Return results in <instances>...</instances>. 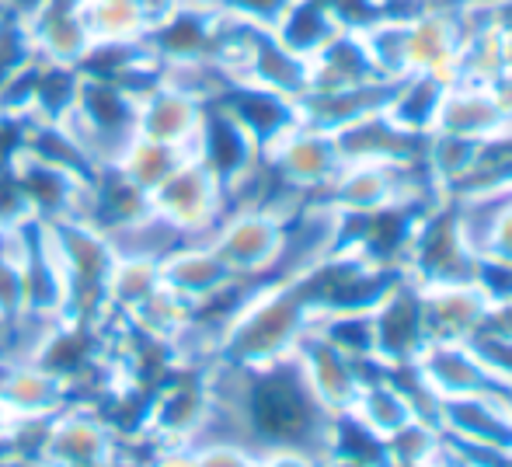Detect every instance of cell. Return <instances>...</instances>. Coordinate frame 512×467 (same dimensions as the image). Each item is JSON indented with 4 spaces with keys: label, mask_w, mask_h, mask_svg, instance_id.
Instances as JSON below:
<instances>
[{
    "label": "cell",
    "mask_w": 512,
    "mask_h": 467,
    "mask_svg": "<svg viewBox=\"0 0 512 467\" xmlns=\"http://www.w3.org/2000/svg\"><path fill=\"white\" fill-rule=\"evenodd\" d=\"M509 122L512 116L506 112V105L499 102L492 84L457 81L446 88V98H443V105H439L432 136H439V140L478 143V140H488L492 133H499Z\"/></svg>",
    "instance_id": "cell-1"
},
{
    "label": "cell",
    "mask_w": 512,
    "mask_h": 467,
    "mask_svg": "<svg viewBox=\"0 0 512 467\" xmlns=\"http://www.w3.org/2000/svg\"><path fill=\"white\" fill-rule=\"evenodd\" d=\"M502 74L512 77V18H502Z\"/></svg>",
    "instance_id": "cell-2"
}]
</instances>
